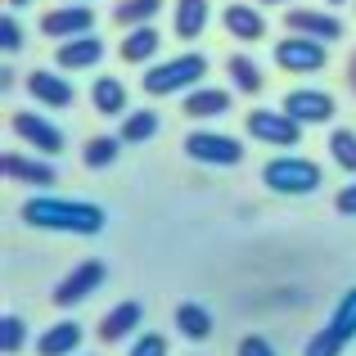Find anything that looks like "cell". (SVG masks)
Wrapping results in <instances>:
<instances>
[{
  "label": "cell",
  "instance_id": "obj_17",
  "mask_svg": "<svg viewBox=\"0 0 356 356\" xmlns=\"http://www.w3.org/2000/svg\"><path fill=\"white\" fill-rule=\"evenodd\" d=\"M77 348H81V325L77 321H54L36 339V356H72Z\"/></svg>",
  "mask_w": 356,
  "mask_h": 356
},
{
  "label": "cell",
  "instance_id": "obj_20",
  "mask_svg": "<svg viewBox=\"0 0 356 356\" xmlns=\"http://www.w3.org/2000/svg\"><path fill=\"white\" fill-rule=\"evenodd\" d=\"M158 45H163V36H158V27L149 23V27H131L127 36H122V45H118V54L127 63H149L158 54Z\"/></svg>",
  "mask_w": 356,
  "mask_h": 356
},
{
  "label": "cell",
  "instance_id": "obj_23",
  "mask_svg": "<svg viewBox=\"0 0 356 356\" xmlns=\"http://www.w3.org/2000/svg\"><path fill=\"white\" fill-rule=\"evenodd\" d=\"M118 136H122V145H145V140H154L158 136V113H154V108H136V113H127Z\"/></svg>",
  "mask_w": 356,
  "mask_h": 356
},
{
  "label": "cell",
  "instance_id": "obj_16",
  "mask_svg": "<svg viewBox=\"0 0 356 356\" xmlns=\"http://www.w3.org/2000/svg\"><path fill=\"white\" fill-rule=\"evenodd\" d=\"M104 59V41L99 36H77V41H59L54 68H95Z\"/></svg>",
  "mask_w": 356,
  "mask_h": 356
},
{
  "label": "cell",
  "instance_id": "obj_22",
  "mask_svg": "<svg viewBox=\"0 0 356 356\" xmlns=\"http://www.w3.org/2000/svg\"><path fill=\"white\" fill-rule=\"evenodd\" d=\"M176 330L185 334V339H194V343H203V339H212V312L203 302H181L176 307Z\"/></svg>",
  "mask_w": 356,
  "mask_h": 356
},
{
  "label": "cell",
  "instance_id": "obj_33",
  "mask_svg": "<svg viewBox=\"0 0 356 356\" xmlns=\"http://www.w3.org/2000/svg\"><path fill=\"white\" fill-rule=\"evenodd\" d=\"M239 356H275V348L261 334H248V339H239Z\"/></svg>",
  "mask_w": 356,
  "mask_h": 356
},
{
  "label": "cell",
  "instance_id": "obj_25",
  "mask_svg": "<svg viewBox=\"0 0 356 356\" xmlns=\"http://www.w3.org/2000/svg\"><path fill=\"white\" fill-rule=\"evenodd\" d=\"M122 154V136H90L86 149H81V163L95 172V167H113Z\"/></svg>",
  "mask_w": 356,
  "mask_h": 356
},
{
  "label": "cell",
  "instance_id": "obj_30",
  "mask_svg": "<svg viewBox=\"0 0 356 356\" xmlns=\"http://www.w3.org/2000/svg\"><path fill=\"white\" fill-rule=\"evenodd\" d=\"M343 348H348V343H343L339 334H334L330 325H325V330H316L312 339H307V348H302V356H339Z\"/></svg>",
  "mask_w": 356,
  "mask_h": 356
},
{
  "label": "cell",
  "instance_id": "obj_12",
  "mask_svg": "<svg viewBox=\"0 0 356 356\" xmlns=\"http://www.w3.org/2000/svg\"><path fill=\"white\" fill-rule=\"evenodd\" d=\"M289 32H298V36H312V41H339L348 27L339 23V14H330V9H289Z\"/></svg>",
  "mask_w": 356,
  "mask_h": 356
},
{
  "label": "cell",
  "instance_id": "obj_5",
  "mask_svg": "<svg viewBox=\"0 0 356 356\" xmlns=\"http://www.w3.org/2000/svg\"><path fill=\"white\" fill-rule=\"evenodd\" d=\"M248 136L261 140V145H275V149H293L302 140V127L284 113V108H252L248 113Z\"/></svg>",
  "mask_w": 356,
  "mask_h": 356
},
{
  "label": "cell",
  "instance_id": "obj_3",
  "mask_svg": "<svg viewBox=\"0 0 356 356\" xmlns=\"http://www.w3.org/2000/svg\"><path fill=\"white\" fill-rule=\"evenodd\" d=\"M261 181H266V190H275V194H316L325 176H321V167H316L312 158L284 154V158H270V163L261 167Z\"/></svg>",
  "mask_w": 356,
  "mask_h": 356
},
{
  "label": "cell",
  "instance_id": "obj_27",
  "mask_svg": "<svg viewBox=\"0 0 356 356\" xmlns=\"http://www.w3.org/2000/svg\"><path fill=\"white\" fill-rule=\"evenodd\" d=\"M330 330L339 334L343 343H352V339H356V284L339 298V307H334V316H330Z\"/></svg>",
  "mask_w": 356,
  "mask_h": 356
},
{
  "label": "cell",
  "instance_id": "obj_15",
  "mask_svg": "<svg viewBox=\"0 0 356 356\" xmlns=\"http://www.w3.org/2000/svg\"><path fill=\"white\" fill-rule=\"evenodd\" d=\"M221 23H226V32L239 36V41H261V36H266V18H261L257 5H226L221 9Z\"/></svg>",
  "mask_w": 356,
  "mask_h": 356
},
{
  "label": "cell",
  "instance_id": "obj_26",
  "mask_svg": "<svg viewBox=\"0 0 356 356\" xmlns=\"http://www.w3.org/2000/svg\"><path fill=\"white\" fill-rule=\"evenodd\" d=\"M226 72H230V86H235L239 95H257L261 90V68L248 59V54H235V59L226 63Z\"/></svg>",
  "mask_w": 356,
  "mask_h": 356
},
{
  "label": "cell",
  "instance_id": "obj_8",
  "mask_svg": "<svg viewBox=\"0 0 356 356\" xmlns=\"http://www.w3.org/2000/svg\"><path fill=\"white\" fill-rule=\"evenodd\" d=\"M41 32L54 41H77V36H95V9L90 5H59L41 18Z\"/></svg>",
  "mask_w": 356,
  "mask_h": 356
},
{
  "label": "cell",
  "instance_id": "obj_37",
  "mask_svg": "<svg viewBox=\"0 0 356 356\" xmlns=\"http://www.w3.org/2000/svg\"><path fill=\"white\" fill-rule=\"evenodd\" d=\"M261 5H289V0H261Z\"/></svg>",
  "mask_w": 356,
  "mask_h": 356
},
{
  "label": "cell",
  "instance_id": "obj_1",
  "mask_svg": "<svg viewBox=\"0 0 356 356\" xmlns=\"http://www.w3.org/2000/svg\"><path fill=\"white\" fill-rule=\"evenodd\" d=\"M18 217L32 230H63V235H99L104 221H108L99 203L59 199V194H32V199L18 208Z\"/></svg>",
  "mask_w": 356,
  "mask_h": 356
},
{
  "label": "cell",
  "instance_id": "obj_29",
  "mask_svg": "<svg viewBox=\"0 0 356 356\" xmlns=\"http://www.w3.org/2000/svg\"><path fill=\"white\" fill-rule=\"evenodd\" d=\"M23 343H27V321H23V316H14V312L0 316V352L14 356V352H23Z\"/></svg>",
  "mask_w": 356,
  "mask_h": 356
},
{
  "label": "cell",
  "instance_id": "obj_31",
  "mask_svg": "<svg viewBox=\"0 0 356 356\" xmlns=\"http://www.w3.org/2000/svg\"><path fill=\"white\" fill-rule=\"evenodd\" d=\"M0 50L5 54H18L23 50V27H18V18H0Z\"/></svg>",
  "mask_w": 356,
  "mask_h": 356
},
{
  "label": "cell",
  "instance_id": "obj_35",
  "mask_svg": "<svg viewBox=\"0 0 356 356\" xmlns=\"http://www.w3.org/2000/svg\"><path fill=\"white\" fill-rule=\"evenodd\" d=\"M348 86L356 90V54H352V63H348Z\"/></svg>",
  "mask_w": 356,
  "mask_h": 356
},
{
  "label": "cell",
  "instance_id": "obj_18",
  "mask_svg": "<svg viewBox=\"0 0 356 356\" xmlns=\"http://www.w3.org/2000/svg\"><path fill=\"white\" fill-rule=\"evenodd\" d=\"M230 113V90H217V86H199L185 95V118L194 122H208V118H226Z\"/></svg>",
  "mask_w": 356,
  "mask_h": 356
},
{
  "label": "cell",
  "instance_id": "obj_32",
  "mask_svg": "<svg viewBox=\"0 0 356 356\" xmlns=\"http://www.w3.org/2000/svg\"><path fill=\"white\" fill-rule=\"evenodd\" d=\"M127 356H167V339L163 334H140Z\"/></svg>",
  "mask_w": 356,
  "mask_h": 356
},
{
  "label": "cell",
  "instance_id": "obj_36",
  "mask_svg": "<svg viewBox=\"0 0 356 356\" xmlns=\"http://www.w3.org/2000/svg\"><path fill=\"white\" fill-rule=\"evenodd\" d=\"M325 5H330V9H339V5H348V0H325Z\"/></svg>",
  "mask_w": 356,
  "mask_h": 356
},
{
  "label": "cell",
  "instance_id": "obj_9",
  "mask_svg": "<svg viewBox=\"0 0 356 356\" xmlns=\"http://www.w3.org/2000/svg\"><path fill=\"white\" fill-rule=\"evenodd\" d=\"M280 108H284L298 127H325V122H334V113H339L334 95H325V90H289Z\"/></svg>",
  "mask_w": 356,
  "mask_h": 356
},
{
  "label": "cell",
  "instance_id": "obj_7",
  "mask_svg": "<svg viewBox=\"0 0 356 356\" xmlns=\"http://www.w3.org/2000/svg\"><path fill=\"white\" fill-rule=\"evenodd\" d=\"M275 63L284 72H321L330 63V50H325V41H312V36H284L275 45Z\"/></svg>",
  "mask_w": 356,
  "mask_h": 356
},
{
  "label": "cell",
  "instance_id": "obj_24",
  "mask_svg": "<svg viewBox=\"0 0 356 356\" xmlns=\"http://www.w3.org/2000/svg\"><path fill=\"white\" fill-rule=\"evenodd\" d=\"M163 9V0H118L113 5V18L122 27H149Z\"/></svg>",
  "mask_w": 356,
  "mask_h": 356
},
{
  "label": "cell",
  "instance_id": "obj_21",
  "mask_svg": "<svg viewBox=\"0 0 356 356\" xmlns=\"http://www.w3.org/2000/svg\"><path fill=\"white\" fill-rule=\"evenodd\" d=\"M90 104H95L104 118H127V86H122L118 77H95Z\"/></svg>",
  "mask_w": 356,
  "mask_h": 356
},
{
  "label": "cell",
  "instance_id": "obj_4",
  "mask_svg": "<svg viewBox=\"0 0 356 356\" xmlns=\"http://www.w3.org/2000/svg\"><path fill=\"white\" fill-rule=\"evenodd\" d=\"M185 154L203 167H235L243 163V145L235 136H221V131H190L185 136Z\"/></svg>",
  "mask_w": 356,
  "mask_h": 356
},
{
  "label": "cell",
  "instance_id": "obj_10",
  "mask_svg": "<svg viewBox=\"0 0 356 356\" xmlns=\"http://www.w3.org/2000/svg\"><path fill=\"white\" fill-rule=\"evenodd\" d=\"M14 136H23L41 158H59L63 145H68V140H63V131L54 127L50 118H41V113H14Z\"/></svg>",
  "mask_w": 356,
  "mask_h": 356
},
{
  "label": "cell",
  "instance_id": "obj_14",
  "mask_svg": "<svg viewBox=\"0 0 356 356\" xmlns=\"http://www.w3.org/2000/svg\"><path fill=\"white\" fill-rule=\"evenodd\" d=\"M208 18H212V0H176L172 32L181 36V41H194V36L208 32Z\"/></svg>",
  "mask_w": 356,
  "mask_h": 356
},
{
  "label": "cell",
  "instance_id": "obj_6",
  "mask_svg": "<svg viewBox=\"0 0 356 356\" xmlns=\"http://www.w3.org/2000/svg\"><path fill=\"white\" fill-rule=\"evenodd\" d=\"M104 280H108V270H104V261H81V266H72L68 275L54 284V307H77V302H86L90 293H99L104 289Z\"/></svg>",
  "mask_w": 356,
  "mask_h": 356
},
{
  "label": "cell",
  "instance_id": "obj_11",
  "mask_svg": "<svg viewBox=\"0 0 356 356\" xmlns=\"http://www.w3.org/2000/svg\"><path fill=\"white\" fill-rule=\"evenodd\" d=\"M0 172L18 185H32V190H50L59 181V167L50 158H27V154H5L0 158Z\"/></svg>",
  "mask_w": 356,
  "mask_h": 356
},
{
  "label": "cell",
  "instance_id": "obj_13",
  "mask_svg": "<svg viewBox=\"0 0 356 356\" xmlns=\"http://www.w3.org/2000/svg\"><path fill=\"white\" fill-rule=\"evenodd\" d=\"M27 90H32V99H41V104H50V108H68L72 99H77L72 81L59 77V72H50V68H36L32 77H27Z\"/></svg>",
  "mask_w": 356,
  "mask_h": 356
},
{
  "label": "cell",
  "instance_id": "obj_28",
  "mask_svg": "<svg viewBox=\"0 0 356 356\" xmlns=\"http://www.w3.org/2000/svg\"><path fill=\"white\" fill-rule=\"evenodd\" d=\"M330 158L343 172H356V131L352 127H334L330 131Z\"/></svg>",
  "mask_w": 356,
  "mask_h": 356
},
{
  "label": "cell",
  "instance_id": "obj_34",
  "mask_svg": "<svg viewBox=\"0 0 356 356\" xmlns=\"http://www.w3.org/2000/svg\"><path fill=\"white\" fill-rule=\"evenodd\" d=\"M334 208H339L343 217H356V181H352V185H343V190H339V199H334Z\"/></svg>",
  "mask_w": 356,
  "mask_h": 356
},
{
  "label": "cell",
  "instance_id": "obj_2",
  "mask_svg": "<svg viewBox=\"0 0 356 356\" xmlns=\"http://www.w3.org/2000/svg\"><path fill=\"white\" fill-rule=\"evenodd\" d=\"M203 77H208V59L203 54H176V59L158 63V68H145V90L149 95H176V90H199Z\"/></svg>",
  "mask_w": 356,
  "mask_h": 356
},
{
  "label": "cell",
  "instance_id": "obj_19",
  "mask_svg": "<svg viewBox=\"0 0 356 356\" xmlns=\"http://www.w3.org/2000/svg\"><path fill=\"white\" fill-rule=\"evenodd\" d=\"M140 330V302H118L113 312L99 321V343H122Z\"/></svg>",
  "mask_w": 356,
  "mask_h": 356
},
{
  "label": "cell",
  "instance_id": "obj_38",
  "mask_svg": "<svg viewBox=\"0 0 356 356\" xmlns=\"http://www.w3.org/2000/svg\"><path fill=\"white\" fill-rule=\"evenodd\" d=\"M9 5H32V0H9Z\"/></svg>",
  "mask_w": 356,
  "mask_h": 356
},
{
  "label": "cell",
  "instance_id": "obj_39",
  "mask_svg": "<svg viewBox=\"0 0 356 356\" xmlns=\"http://www.w3.org/2000/svg\"><path fill=\"white\" fill-rule=\"evenodd\" d=\"M72 5H86V0H72Z\"/></svg>",
  "mask_w": 356,
  "mask_h": 356
}]
</instances>
